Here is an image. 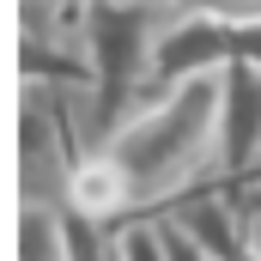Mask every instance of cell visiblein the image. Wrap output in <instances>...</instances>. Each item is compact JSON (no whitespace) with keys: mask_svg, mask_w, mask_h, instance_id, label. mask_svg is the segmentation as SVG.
I'll list each match as a JSON object with an SVG mask.
<instances>
[{"mask_svg":"<svg viewBox=\"0 0 261 261\" xmlns=\"http://www.w3.org/2000/svg\"><path fill=\"white\" fill-rule=\"evenodd\" d=\"M103 152L122 164L140 219H158L176 200L225 182V164H219V73L189 79L164 97H146L103 140Z\"/></svg>","mask_w":261,"mask_h":261,"instance_id":"1","label":"cell"},{"mask_svg":"<svg viewBox=\"0 0 261 261\" xmlns=\"http://www.w3.org/2000/svg\"><path fill=\"white\" fill-rule=\"evenodd\" d=\"M176 6H85V49H91V122L97 146L152 97L158 37Z\"/></svg>","mask_w":261,"mask_h":261,"instance_id":"2","label":"cell"},{"mask_svg":"<svg viewBox=\"0 0 261 261\" xmlns=\"http://www.w3.org/2000/svg\"><path fill=\"white\" fill-rule=\"evenodd\" d=\"M219 164L231 189L261 170V61H231L219 73Z\"/></svg>","mask_w":261,"mask_h":261,"instance_id":"3","label":"cell"},{"mask_svg":"<svg viewBox=\"0 0 261 261\" xmlns=\"http://www.w3.org/2000/svg\"><path fill=\"white\" fill-rule=\"evenodd\" d=\"M67 213H79V219H91V225H128L140 219L134 213V189L128 176H122V164L97 146V152H85L79 164H73V189H67Z\"/></svg>","mask_w":261,"mask_h":261,"instance_id":"4","label":"cell"},{"mask_svg":"<svg viewBox=\"0 0 261 261\" xmlns=\"http://www.w3.org/2000/svg\"><path fill=\"white\" fill-rule=\"evenodd\" d=\"M18 261H67V231L61 213L18 206Z\"/></svg>","mask_w":261,"mask_h":261,"instance_id":"5","label":"cell"},{"mask_svg":"<svg viewBox=\"0 0 261 261\" xmlns=\"http://www.w3.org/2000/svg\"><path fill=\"white\" fill-rule=\"evenodd\" d=\"M116 261H170V237L158 219H128L116 225Z\"/></svg>","mask_w":261,"mask_h":261,"instance_id":"6","label":"cell"},{"mask_svg":"<svg viewBox=\"0 0 261 261\" xmlns=\"http://www.w3.org/2000/svg\"><path fill=\"white\" fill-rule=\"evenodd\" d=\"M231 189V182H225ZM237 195V206H243V219H249V237H255V249H261V189H231Z\"/></svg>","mask_w":261,"mask_h":261,"instance_id":"7","label":"cell"},{"mask_svg":"<svg viewBox=\"0 0 261 261\" xmlns=\"http://www.w3.org/2000/svg\"><path fill=\"white\" fill-rule=\"evenodd\" d=\"M158 225H164V219H158ZM164 237H170V261H206V255L195 249V243H189V237L176 231V225H164Z\"/></svg>","mask_w":261,"mask_h":261,"instance_id":"8","label":"cell"}]
</instances>
